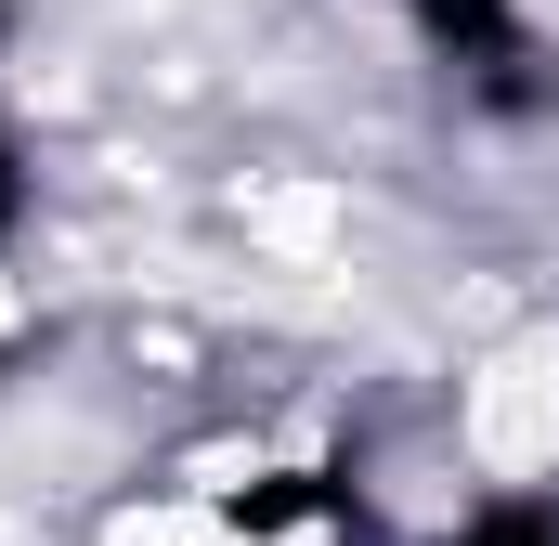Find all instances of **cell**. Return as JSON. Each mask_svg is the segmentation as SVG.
<instances>
[{
	"label": "cell",
	"instance_id": "cell-4",
	"mask_svg": "<svg viewBox=\"0 0 559 546\" xmlns=\"http://www.w3.org/2000/svg\"><path fill=\"white\" fill-rule=\"evenodd\" d=\"M13 222H26V143H13V118H0V248H13Z\"/></svg>",
	"mask_w": 559,
	"mask_h": 546
},
{
	"label": "cell",
	"instance_id": "cell-3",
	"mask_svg": "<svg viewBox=\"0 0 559 546\" xmlns=\"http://www.w3.org/2000/svg\"><path fill=\"white\" fill-rule=\"evenodd\" d=\"M442 546H559V495H481Z\"/></svg>",
	"mask_w": 559,
	"mask_h": 546
},
{
	"label": "cell",
	"instance_id": "cell-2",
	"mask_svg": "<svg viewBox=\"0 0 559 546\" xmlns=\"http://www.w3.org/2000/svg\"><path fill=\"white\" fill-rule=\"evenodd\" d=\"M235 534H286V521H352L365 534V495H352V468H274V482H248L235 508H222Z\"/></svg>",
	"mask_w": 559,
	"mask_h": 546
},
{
	"label": "cell",
	"instance_id": "cell-5",
	"mask_svg": "<svg viewBox=\"0 0 559 546\" xmlns=\"http://www.w3.org/2000/svg\"><path fill=\"white\" fill-rule=\"evenodd\" d=\"M0 39H13V0H0Z\"/></svg>",
	"mask_w": 559,
	"mask_h": 546
},
{
	"label": "cell",
	"instance_id": "cell-1",
	"mask_svg": "<svg viewBox=\"0 0 559 546\" xmlns=\"http://www.w3.org/2000/svg\"><path fill=\"white\" fill-rule=\"evenodd\" d=\"M417 13V39L468 79V105L481 118H547L559 105V66L534 52V26H521V0H404Z\"/></svg>",
	"mask_w": 559,
	"mask_h": 546
}]
</instances>
